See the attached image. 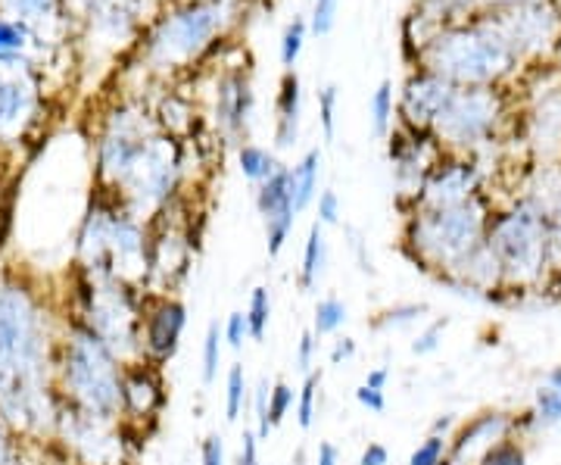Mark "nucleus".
I'll return each instance as SVG.
<instances>
[{"label": "nucleus", "mask_w": 561, "mask_h": 465, "mask_svg": "<svg viewBox=\"0 0 561 465\" xmlns=\"http://www.w3.org/2000/svg\"><path fill=\"white\" fill-rule=\"evenodd\" d=\"M181 179V147L172 135L157 132L153 141L144 147L138 162L125 175L119 191L113 194L116 201L144 225L160 219L169 201L175 197Z\"/></svg>", "instance_id": "8"}, {"label": "nucleus", "mask_w": 561, "mask_h": 465, "mask_svg": "<svg viewBox=\"0 0 561 465\" xmlns=\"http://www.w3.org/2000/svg\"><path fill=\"white\" fill-rule=\"evenodd\" d=\"M60 322V294L22 269H0V419L28 444H47L57 422Z\"/></svg>", "instance_id": "1"}, {"label": "nucleus", "mask_w": 561, "mask_h": 465, "mask_svg": "<svg viewBox=\"0 0 561 465\" xmlns=\"http://www.w3.org/2000/svg\"><path fill=\"white\" fill-rule=\"evenodd\" d=\"M294 363L300 368L302 375L316 372V363H319V338L312 334V328H306L297 341V353H294Z\"/></svg>", "instance_id": "44"}, {"label": "nucleus", "mask_w": 561, "mask_h": 465, "mask_svg": "<svg viewBox=\"0 0 561 465\" xmlns=\"http://www.w3.org/2000/svg\"><path fill=\"white\" fill-rule=\"evenodd\" d=\"M228 20V7L221 0H197L160 22L150 38V60L157 66H179L203 54Z\"/></svg>", "instance_id": "9"}, {"label": "nucleus", "mask_w": 561, "mask_h": 465, "mask_svg": "<svg viewBox=\"0 0 561 465\" xmlns=\"http://www.w3.org/2000/svg\"><path fill=\"white\" fill-rule=\"evenodd\" d=\"M530 422L537 428H556L561 426V394L556 387L542 385L534 397V412Z\"/></svg>", "instance_id": "33"}, {"label": "nucleus", "mask_w": 561, "mask_h": 465, "mask_svg": "<svg viewBox=\"0 0 561 465\" xmlns=\"http://www.w3.org/2000/svg\"><path fill=\"white\" fill-rule=\"evenodd\" d=\"M409 465H456L449 456V438L427 434L409 456Z\"/></svg>", "instance_id": "35"}, {"label": "nucleus", "mask_w": 561, "mask_h": 465, "mask_svg": "<svg viewBox=\"0 0 561 465\" xmlns=\"http://www.w3.org/2000/svg\"><path fill=\"white\" fill-rule=\"evenodd\" d=\"M144 294L119 279H88L69 272V291L60 294V306L91 334H98L122 365L140 360V313Z\"/></svg>", "instance_id": "3"}, {"label": "nucleus", "mask_w": 561, "mask_h": 465, "mask_svg": "<svg viewBox=\"0 0 561 465\" xmlns=\"http://www.w3.org/2000/svg\"><path fill=\"white\" fill-rule=\"evenodd\" d=\"M518 3H534V0H424L427 10H434L437 16H453V13H471L481 7H518Z\"/></svg>", "instance_id": "37"}, {"label": "nucleus", "mask_w": 561, "mask_h": 465, "mask_svg": "<svg viewBox=\"0 0 561 465\" xmlns=\"http://www.w3.org/2000/svg\"><path fill=\"white\" fill-rule=\"evenodd\" d=\"M297 404V390L287 382H272V394H268V428L284 426V419L290 416V409Z\"/></svg>", "instance_id": "36"}, {"label": "nucleus", "mask_w": 561, "mask_h": 465, "mask_svg": "<svg viewBox=\"0 0 561 465\" xmlns=\"http://www.w3.org/2000/svg\"><path fill=\"white\" fill-rule=\"evenodd\" d=\"M238 162H241V175L247 182L262 184L275 169H278L280 162L260 147V144H241V150H238Z\"/></svg>", "instance_id": "31"}, {"label": "nucleus", "mask_w": 561, "mask_h": 465, "mask_svg": "<svg viewBox=\"0 0 561 465\" xmlns=\"http://www.w3.org/2000/svg\"><path fill=\"white\" fill-rule=\"evenodd\" d=\"M221 350H225V341H221V325L209 322L206 325V334H203V347H201V363H203L201 375H203V385L206 387L219 378Z\"/></svg>", "instance_id": "32"}, {"label": "nucleus", "mask_w": 561, "mask_h": 465, "mask_svg": "<svg viewBox=\"0 0 561 465\" xmlns=\"http://www.w3.org/2000/svg\"><path fill=\"white\" fill-rule=\"evenodd\" d=\"M546 385L556 387V390H559V394H561V365H556V368L549 372V382H546Z\"/></svg>", "instance_id": "55"}, {"label": "nucleus", "mask_w": 561, "mask_h": 465, "mask_svg": "<svg viewBox=\"0 0 561 465\" xmlns=\"http://www.w3.org/2000/svg\"><path fill=\"white\" fill-rule=\"evenodd\" d=\"M512 428V419L505 412H481L478 419H471L468 426L456 434V441H449V456L453 463L465 465V460L483 456L493 444L505 441Z\"/></svg>", "instance_id": "20"}, {"label": "nucleus", "mask_w": 561, "mask_h": 465, "mask_svg": "<svg viewBox=\"0 0 561 465\" xmlns=\"http://www.w3.org/2000/svg\"><path fill=\"white\" fill-rule=\"evenodd\" d=\"M247 325H250V341L262 344L265 334H268V325H272V291L268 287H253L250 291V300H247Z\"/></svg>", "instance_id": "30"}, {"label": "nucleus", "mask_w": 561, "mask_h": 465, "mask_svg": "<svg viewBox=\"0 0 561 465\" xmlns=\"http://www.w3.org/2000/svg\"><path fill=\"white\" fill-rule=\"evenodd\" d=\"M302 41H306V22L294 20L284 29V41H280V63L287 66V72L294 69V63L300 60Z\"/></svg>", "instance_id": "40"}, {"label": "nucleus", "mask_w": 561, "mask_h": 465, "mask_svg": "<svg viewBox=\"0 0 561 465\" xmlns=\"http://www.w3.org/2000/svg\"><path fill=\"white\" fill-rule=\"evenodd\" d=\"M328 269V241H324V228L319 223H312L306 243H302V260H300V287L309 294L316 291Z\"/></svg>", "instance_id": "24"}, {"label": "nucleus", "mask_w": 561, "mask_h": 465, "mask_svg": "<svg viewBox=\"0 0 561 465\" xmlns=\"http://www.w3.org/2000/svg\"><path fill=\"white\" fill-rule=\"evenodd\" d=\"M256 209H260L262 225H265L268 257L278 260L287 241H290L294 223H297V209H294L290 188H287V166H278L265 182L256 184Z\"/></svg>", "instance_id": "15"}, {"label": "nucleus", "mask_w": 561, "mask_h": 465, "mask_svg": "<svg viewBox=\"0 0 561 465\" xmlns=\"http://www.w3.org/2000/svg\"><path fill=\"white\" fill-rule=\"evenodd\" d=\"M362 385L375 387V390H387L390 385V368L387 365H375V368H368V375H365V382Z\"/></svg>", "instance_id": "53"}, {"label": "nucleus", "mask_w": 561, "mask_h": 465, "mask_svg": "<svg viewBox=\"0 0 561 465\" xmlns=\"http://www.w3.org/2000/svg\"><path fill=\"white\" fill-rule=\"evenodd\" d=\"M390 125H393V84L381 81L378 91L371 94V128L378 138H390Z\"/></svg>", "instance_id": "34"}, {"label": "nucleus", "mask_w": 561, "mask_h": 465, "mask_svg": "<svg viewBox=\"0 0 561 465\" xmlns=\"http://www.w3.org/2000/svg\"><path fill=\"white\" fill-rule=\"evenodd\" d=\"M478 184H481V172L474 162H437L434 172L421 184L415 209H443V206L471 201L478 197Z\"/></svg>", "instance_id": "16"}, {"label": "nucleus", "mask_w": 561, "mask_h": 465, "mask_svg": "<svg viewBox=\"0 0 561 465\" xmlns=\"http://www.w3.org/2000/svg\"><path fill=\"white\" fill-rule=\"evenodd\" d=\"M316 465H341V450L331 441H321L316 450Z\"/></svg>", "instance_id": "54"}, {"label": "nucleus", "mask_w": 561, "mask_h": 465, "mask_svg": "<svg viewBox=\"0 0 561 465\" xmlns=\"http://www.w3.org/2000/svg\"><path fill=\"white\" fill-rule=\"evenodd\" d=\"M268 394H272V382L268 378H260L256 390H250V404H253V419H256V428L253 434L262 441H268L272 428H268Z\"/></svg>", "instance_id": "39"}, {"label": "nucleus", "mask_w": 561, "mask_h": 465, "mask_svg": "<svg viewBox=\"0 0 561 465\" xmlns=\"http://www.w3.org/2000/svg\"><path fill=\"white\" fill-rule=\"evenodd\" d=\"M478 465H527V456L515 441H500L483 453Z\"/></svg>", "instance_id": "41"}, {"label": "nucleus", "mask_w": 561, "mask_h": 465, "mask_svg": "<svg viewBox=\"0 0 561 465\" xmlns=\"http://www.w3.org/2000/svg\"><path fill=\"white\" fill-rule=\"evenodd\" d=\"M221 341H225V347H231L234 353H241L243 344L250 341V325H247V316H243L241 309L225 319V325H221Z\"/></svg>", "instance_id": "42"}, {"label": "nucleus", "mask_w": 561, "mask_h": 465, "mask_svg": "<svg viewBox=\"0 0 561 465\" xmlns=\"http://www.w3.org/2000/svg\"><path fill=\"white\" fill-rule=\"evenodd\" d=\"M260 446V438L253 431H243L241 450H238V465H262Z\"/></svg>", "instance_id": "51"}, {"label": "nucleus", "mask_w": 561, "mask_h": 465, "mask_svg": "<svg viewBox=\"0 0 561 465\" xmlns=\"http://www.w3.org/2000/svg\"><path fill=\"white\" fill-rule=\"evenodd\" d=\"M201 465H228L225 441L219 434H206L201 441Z\"/></svg>", "instance_id": "48"}, {"label": "nucleus", "mask_w": 561, "mask_h": 465, "mask_svg": "<svg viewBox=\"0 0 561 465\" xmlns=\"http://www.w3.org/2000/svg\"><path fill=\"white\" fill-rule=\"evenodd\" d=\"M493 122H496V98L483 88H459L431 128L437 132L440 141L453 147H471L490 135Z\"/></svg>", "instance_id": "13"}, {"label": "nucleus", "mask_w": 561, "mask_h": 465, "mask_svg": "<svg viewBox=\"0 0 561 465\" xmlns=\"http://www.w3.org/2000/svg\"><path fill=\"white\" fill-rule=\"evenodd\" d=\"M443 331H446V319H437V322L427 325L424 331H419V338L412 341V353H415V356H431V353H437V350H440Z\"/></svg>", "instance_id": "45"}, {"label": "nucleus", "mask_w": 561, "mask_h": 465, "mask_svg": "<svg viewBox=\"0 0 561 465\" xmlns=\"http://www.w3.org/2000/svg\"><path fill=\"white\" fill-rule=\"evenodd\" d=\"M316 213H319V219L316 223L324 228V225H341L343 216V203L337 197V191H321L319 197H316Z\"/></svg>", "instance_id": "46"}, {"label": "nucleus", "mask_w": 561, "mask_h": 465, "mask_svg": "<svg viewBox=\"0 0 561 465\" xmlns=\"http://www.w3.org/2000/svg\"><path fill=\"white\" fill-rule=\"evenodd\" d=\"M356 404H359L365 412L381 416V412H387V390H375V387L359 385L356 387Z\"/></svg>", "instance_id": "49"}, {"label": "nucleus", "mask_w": 561, "mask_h": 465, "mask_svg": "<svg viewBox=\"0 0 561 465\" xmlns=\"http://www.w3.org/2000/svg\"><path fill=\"white\" fill-rule=\"evenodd\" d=\"M300 135V79L287 72L280 81L278 94V125H275V144L280 150L294 147Z\"/></svg>", "instance_id": "22"}, {"label": "nucleus", "mask_w": 561, "mask_h": 465, "mask_svg": "<svg viewBox=\"0 0 561 465\" xmlns=\"http://www.w3.org/2000/svg\"><path fill=\"white\" fill-rule=\"evenodd\" d=\"M390 162H393V175L402 194L419 197L424 179L434 172V150L424 138H405V135H393L390 132Z\"/></svg>", "instance_id": "19"}, {"label": "nucleus", "mask_w": 561, "mask_h": 465, "mask_svg": "<svg viewBox=\"0 0 561 465\" xmlns=\"http://www.w3.org/2000/svg\"><path fill=\"white\" fill-rule=\"evenodd\" d=\"M319 113H321L324 138H328V141H334V135H337V88H334V84L321 88Z\"/></svg>", "instance_id": "43"}, {"label": "nucleus", "mask_w": 561, "mask_h": 465, "mask_svg": "<svg viewBox=\"0 0 561 465\" xmlns=\"http://www.w3.org/2000/svg\"><path fill=\"white\" fill-rule=\"evenodd\" d=\"M38 122V81L25 66H0V147L25 141Z\"/></svg>", "instance_id": "14"}, {"label": "nucleus", "mask_w": 561, "mask_h": 465, "mask_svg": "<svg viewBox=\"0 0 561 465\" xmlns=\"http://www.w3.org/2000/svg\"><path fill=\"white\" fill-rule=\"evenodd\" d=\"M427 313V306L424 304H400V306H390V309H383L381 316L375 319V328H381V331H397V328H405V325H415Z\"/></svg>", "instance_id": "38"}, {"label": "nucleus", "mask_w": 561, "mask_h": 465, "mask_svg": "<svg viewBox=\"0 0 561 465\" xmlns=\"http://www.w3.org/2000/svg\"><path fill=\"white\" fill-rule=\"evenodd\" d=\"M47 444L66 465H135L140 441L122 419L94 416L60 400Z\"/></svg>", "instance_id": "7"}, {"label": "nucleus", "mask_w": 561, "mask_h": 465, "mask_svg": "<svg viewBox=\"0 0 561 465\" xmlns=\"http://www.w3.org/2000/svg\"><path fill=\"white\" fill-rule=\"evenodd\" d=\"M54 387L62 404L79 406L84 412L106 419H119L122 363L98 334H91L66 313L54 350Z\"/></svg>", "instance_id": "2"}, {"label": "nucleus", "mask_w": 561, "mask_h": 465, "mask_svg": "<svg viewBox=\"0 0 561 465\" xmlns=\"http://www.w3.org/2000/svg\"><path fill=\"white\" fill-rule=\"evenodd\" d=\"M91 3H110V7H128V10H135V0H91Z\"/></svg>", "instance_id": "56"}, {"label": "nucleus", "mask_w": 561, "mask_h": 465, "mask_svg": "<svg viewBox=\"0 0 561 465\" xmlns=\"http://www.w3.org/2000/svg\"><path fill=\"white\" fill-rule=\"evenodd\" d=\"M216 116H219V128L228 141L247 144L243 138L250 135V122H253V91L241 72H231L219 81Z\"/></svg>", "instance_id": "18"}, {"label": "nucleus", "mask_w": 561, "mask_h": 465, "mask_svg": "<svg viewBox=\"0 0 561 465\" xmlns=\"http://www.w3.org/2000/svg\"><path fill=\"white\" fill-rule=\"evenodd\" d=\"M50 456L47 444H28L0 419V465H44Z\"/></svg>", "instance_id": "26"}, {"label": "nucleus", "mask_w": 561, "mask_h": 465, "mask_svg": "<svg viewBox=\"0 0 561 465\" xmlns=\"http://www.w3.org/2000/svg\"><path fill=\"white\" fill-rule=\"evenodd\" d=\"M184 328H187V304L179 294H144L140 360L165 368L179 356Z\"/></svg>", "instance_id": "12"}, {"label": "nucleus", "mask_w": 561, "mask_h": 465, "mask_svg": "<svg viewBox=\"0 0 561 465\" xmlns=\"http://www.w3.org/2000/svg\"><path fill=\"white\" fill-rule=\"evenodd\" d=\"M350 319V309L343 304L341 297H321L316 309H312V334L316 338H331V334H341V328Z\"/></svg>", "instance_id": "28"}, {"label": "nucleus", "mask_w": 561, "mask_h": 465, "mask_svg": "<svg viewBox=\"0 0 561 465\" xmlns=\"http://www.w3.org/2000/svg\"><path fill=\"white\" fill-rule=\"evenodd\" d=\"M456 91H459V84L440 79L434 72L412 79L402 91V116L412 128H431L440 120V113L449 106Z\"/></svg>", "instance_id": "17"}, {"label": "nucleus", "mask_w": 561, "mask_h": 465, "mask_svg": "<svg viewBox=\"0 0 561 465\" xmlns=\"http://www.w3.org/2000/svg\"><path fill=\"white\" fill-rule=\"evenodd\" d=\"M250 406V382H247V372L243 363H231L225 372V419L234 426L247 412Z\"/></svg>", "instance_id": "27"}, {"label": "nucleus", "mask_w": 561, "mask_h": 465, "mask_svg": "<svg viewBox=\"0 0 561 465\" xmlns=\"http://www.w3.org/2000/svg\"><path fill=\"white\" fill-rule=\"evenodd\" d=\"M38 35L22 22L0 16V66H22L32 57Z\"/></svg>", "instance_id": "25"}, {"label": "nucleus", "mask_w": 561, "mask_h": 465, "mask_svg": "<svg viewBox=\"0 0 561 465\" xmlns=\"http://www.w3.org/2000/svg\"><path fill=\"white\" fill-rule=\"evenodd\" d=\"M165 404H169L165 368L147 363V360H135V363L122 365L119 419L138 441H144L153 428L160 426Z\"/></svg>", "instance_id": "11"}, {"label": "nucleus", "mask_w": 561, "mask_h": 465, "mask_svg": "<svg viewBox=\"0 0 561 465\" xmlns=\"http://www.w3.org/2000/svg\"><path fill=\"white\" fill-rule=\"evenodd\" d=\"M157 132L160 128L153 125V120L131 106H122L106 120L98 141V182L103 194L119 191L125 175L131 172V166L138 162L144 147L153 141Z\"/></svg>", "instance_id": "10"}, {"label": "nucleus", "mask_w": 561, "mask_h": 465, "mask_svg": "<svg viewBox=\"0 0 561 465\" xmlns=\"http://www.w3.org/2000/svg\"><path fill=\"white\" fill-rule=\"evenodd\" d=\"M319 182H321V150L312 147L302 154V160L297 166H287V188H290V201L297 216L306 213L316 197H319Z\"/></svg>", "instance_id": "21"}, {"label": "nucleus", "mask_w": 561, "mask_h": 465, "mask_svg": "<svg viewBox=\"0 0 561 465\" xmlns=\"http://www.w3.org/2000/svg\"><path fill=\"white\" fill-rule=\"evenodd\" d=\"M486 225L490 216L481 197L443 209H415L405 225V250L424 269L449 275L468 253L481 247Z\"/></svg>", "instance_id": "4"}, {"label": "nucleus", "mask_w": 561, "mask_h": 465, "mask_svg": "<svg viewBox=\"0 0 561 465\" xmlns=\"http://www.w3.org/2000/svg\"><path fill=\"white\" fill-rule=\"evenodd\" d=\"M319 404H321V368L302 375V385L297 390V404H294V412H297V426L302 431H312L316 428V419H319Z\"/></svg>", "instance_id": "29"}, {"label": "nucleus", "mask_w": 561, "mask_h": 465, "mask_svg": "<svg viewBox=\"0 0 561 465\" xmlns=\"http://www.w3.org/2000/svg\"><path fill=\"white\" fill-rule=\"evenodd\" d=\"M337 7H341V0H316V7H312V32L316 35H331V29L337 22Z\"/></svg>", "instance_id": "47"}, {"label": "nucleus", "mask_w": 561, "mask_h": 465, "mask_svg": "<svg viewBox=\"0 0 561 465\" xmlns=\"http://www.w3.org/2000/svg\"><path fill=\"white\" fill-rule=\"evenodd\" d=\"M486 247L502 269V284L540 282L542 269L552 260L549 209L524 201L486 225Z\"/></svg>", "instance_id": "6"}, {"label": "nucleus", "mask_w": 561, "mask_h": 465, "mask_svg": "<svg viewBox=\"0 0 561 465\" xmlns=\"http://www.w3.org/2000/svg\"><path fill=\"white\" fill-rule=\"evenodd\" d=\"M0 10L13 22L28 25L35 35H44V29L60 25V0H0Z\"/></svg>", "instance_id": "23"}, {"label": "nucleus", "mask_w": 561, "mask_h": 465, "mask_svg": "<svg viewBox=\"0 0 561 465\" xmlns=\"http://www.w3.org/2000/svg\"><path fill=\"white\" fill-rule=\"evenodd\" d=\"M359 353V344L346 334H337V341L331 344V353H328V363L331 365H346L353 363V356Z\"/></svg>", "instance_id": "50"}, {"label": "nucleus", "mask_w": 561, "mask_h": 465, "mask_svg": "<svg viewBox=\"0 0 561 465\" xmlns=\"http://www.w3.org/2000/svg\"><path fill=\"white\" fill-rule=\"evenodd\" d=\"M512 41L502 35L496 22H483L471 29L443 32L427 44L431 72L453 84H486L512 69L515 60Z\"/></svg>", "instance_id": "5"}, {"label": "nucleus", "mask_w": 561, "mask_h": 465, "mask_svg": "<svg viewBox=\"0 0 561 465\" xmlns=\"http://www.w3.org/2000/svg\"><path fill=\"white\" fill-rule=\"evenodd\" d=\"M356 465H390V450L375 441V444H368L362 450L359 463Z\"/></svg>", "instance_id": "52"}]
</instances>
